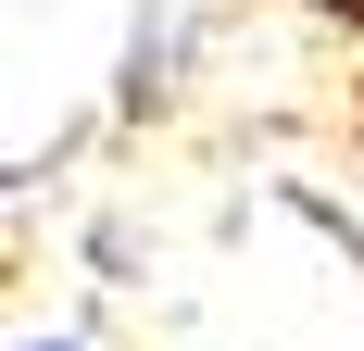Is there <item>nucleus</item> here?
<instances>
[{
    "label": "nucleus",
    "mask_w": 364,
    "mask_h": 351,
    "mask_svg": "<svg viewBox=\"0 0 364 351\" xmlns=\"http://www.w3.org/2000/svg\"><path fill=\"white\" fill-rule=\"evenodd\" d=\"M339 13H352V26H364V0H339Z\"/></svg>",
    "instance_id": "nucleus-1"
},
{
    "label": "nucleus",
    "mask_w": 364,
    "mask_h": 351,
    "mask_svg": "<svg viewBox=\"0 0 364 351\" xmlns=\"http://www.w3.org/2000/svg\"><path fill=\"white\" fill-rule=\"evenodd\" d=\"M26 351H63V339H26Z\"/></svg>",
    "instance_id": "nucleus-2"
}]
</instances>
